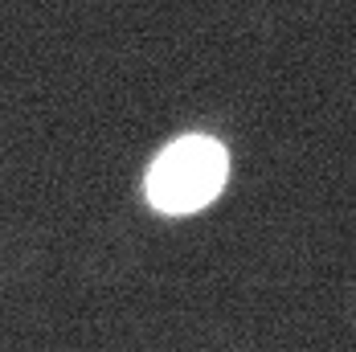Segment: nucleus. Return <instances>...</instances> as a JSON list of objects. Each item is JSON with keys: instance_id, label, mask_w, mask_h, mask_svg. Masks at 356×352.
Returning a JSON list of instances; mask_svg holds the SVG:
<instances>
[{"instance_id": "obj_1", "label": "nucleus", "mask_w": 356, "mask_h": 352, "mask_svg": "<svg viewBox=\"0 0 356 352\" xmlns=\"http://www.w3.org/2000/svg\"><path fill=\"white\" fill-rule=\"evenodd\" d=\"M229 147L209 131H180L164 143L147 168L140 193L147 209L160 217H193L205 213L229 184Z\"/></svg>"}, {"instance_id": "obj_2", "label": "nucleus", "mask_w": 356, "mask_h": 352, "mask_svg": "<svg viewBox=\"0 0 356 352\" xmlns=\"http://www.w3.org/2000/svg\"><path fill=\"white\" fill-rule=\"evenodd\" d=\"M41 238L29 225H0V287L29 282L41 271Z\"/></svg>"}]
</instances>
